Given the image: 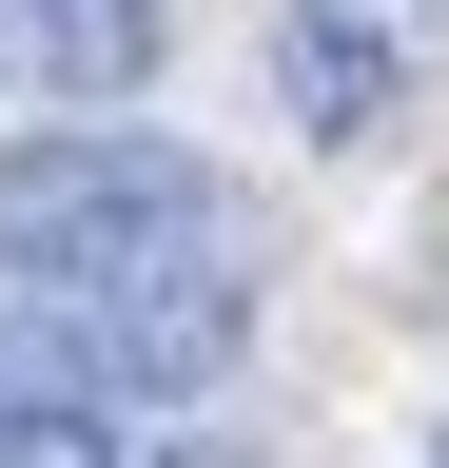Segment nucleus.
Returning <instances> with one entry per match:
<instances>
[{
    "instance_id": "f257e3e1",
    "label": "nucleus",
    "mask_w": 449,
    "mask_h": 468,
    "mask_svg": "<svg viewBox=\"0 0 449 468\" xmlns=\"http://www.w3.org/2000/svg\"><path fill=\"white\" fill-rule=\"evenodd\" d=\"M176 254H235V176L156 117H39L0 137V273L20 292H118V273H176Z\"/></svg>"
},
{
    "instance_id": "f03ea898",
    "label": "nucleus",
    "mask_w": 449,
    "mask_h": 468,
    "mask_svg": "<svg viewBox=\"0 0 449 468\" xmlns=\"http://www.w3.org/2000/svg\"><path fill=\"white\" fill-rule=\"evenodd\" d=\"M20 313L59 332V371L98 410H176V390H215L254 351V273L235 254H176V273H118V292H20Z\"/></svg>"
},
{
    "instance_id": "20e7f679",
    "label": "nucleus",
    "mask_w": 449,
    "mask_h": 468,
    "mask_svg": "<svg viewBox=\"0 0 449 468\" xmlns=\"http://www.w3.org/2000/svg\"><path fill=\"white\" fill-rule=\"evenodd\" d=\"M273 98H294V137H390L411 117V39H390V0H294L273 20Z\"/></svg>"
},
{
    "instance_id": "7ed1b4c3",
    "label": "nucleus",
    "mask_w": 449,
    "mask_h": 468,
    "mask_svg": "<svg viewBox=\"0 0 449 468\" xmlns=\"http://www.w3.org/2000/svg\"><path fill=\"white\" fill-rule=\"evenodd\" d=\"M156 58H176V0H0V98L118 117V98H156Z\"/></svg>"
}]
</instances>
